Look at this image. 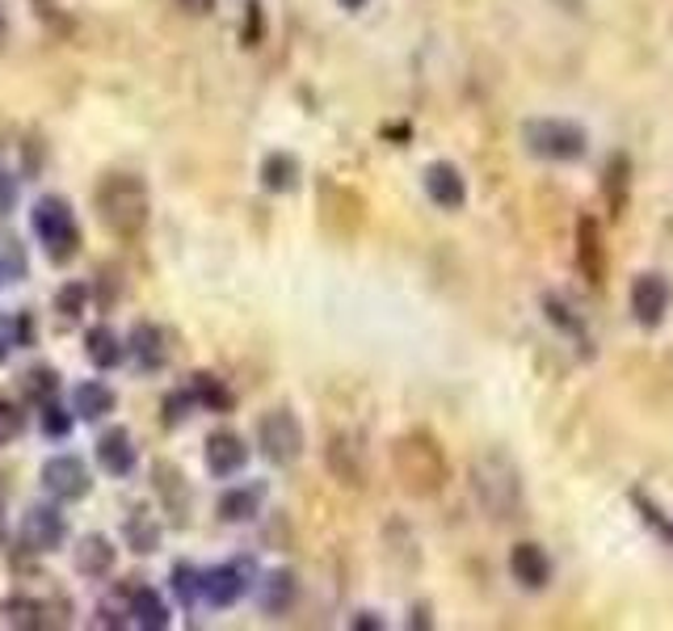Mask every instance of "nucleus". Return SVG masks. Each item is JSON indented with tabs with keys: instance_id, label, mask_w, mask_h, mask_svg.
<instances>
[{
	"instance_id": "nucleus-1",
	"label": "nucleus",
	"mask_w": 673,
	"mask_h": 631,
	"mask_svg": "<svg viewBox=\"0 0 673 631\" xmlns=\"http://www.w3.org/2000/svg\"><path fill=\"white\" fill-rule=\"evenodd\" d=\"M93 207L102 228L123 245L139 240L152 224V194L139 173H105L93 189Z\"/></svg>"
},
{
	"instance_id": "nucleus-2",
	"label": "nucleus",
	"mask_w": 673,
	"mask_h": 631,
	"mask_svg": "<svg viewBox=\"0 0 673 631\" xmlns=\"http://www.w3.org/2000/svg\"><path fill=\"white\" fill-rule=\"evenodd\" d=\"M392 472H396L400 488L408 497H438L446 480H451V463L442 455V446L434 434L425 430H408L392 442Z\"/></svg>"
},
{
	"instance_id": "nucleus-3",
	"label": "nucleus",
	"mask_w": 673,
	"mask_h": 631,
	"mask_svg": "<svg viewBox=\"0 0 673 631\" xmlns=\"http://www.w3.org/2000/svg\"><path fill=\"white\" fill-rule=\"evenodd\" d=\"M472 497L493 523H514L522 518V472L518 463L501 455V451H484L480 459L472 463Z\"/></svg>"
},
{
	"instance_id": "nucleus-4",
	"label": "nucleus",
	"mask_w": 673,
	"mask_h": 631,
	"mask_svg": "<svg viewBox=\"0 0 673 631\" xmlns=\"http://www.w3.org/2000/svg\"><path fill=\"white\" fill-rule=\"evenodd\" d=\"M30 224H34V236L42 240V249H46V257H51L55 266H68V261L81 252L84 236H81V224H76V210H72V203L60 198V194L39 198L34 210H30Z\"/></svg>"
},
{
	"instance_id": "nucleus-5",
	"label": "nucleus",
	"mask_w": 673,
	"mask_h": 631,
	"mask_svg": "<svg viewBox=\"0 0 673 631\" xmlns=\"http://www.w3.org/2000/svg\"><path fill=\"white\" fill-rule=\"evenodd\" d=\"M522 144L539 161L568 165V161H581L589 152V135L586 126L568 123V118H530V123H522Z\"/></svg>"
},
{
	"instance_id": "nucleus-6",
	"label": "nucleus",
	"mask_w": 673,
	"mask_h": 631,
	"mask_svg": "<svg viewBox=\"0 0 673 631\" xmlns=\"http://www.w3.org/2000/svg\"><path fill=\"white\" fill-rule=\"evenodd\" d=\"M308 446V434H303V421L294 417L291 408H270L257 421V451L273 463V467H291L299 463Z\"/></svg>"
},
{
	"instance_id": "nucleus-7",
	"label": "nucleus",
	"mask_w": 673,
	"mask_h": 631,
	"mask_svg": "<svg viewBox=\"0 0 673 631\" xmlns=\"http://www.w3.org/2000/svg\"><path fill=\"white\" fill-rule=\"evenodd\" d=\"M68 539V518L55 505H30L18 523V547H25L30 556H46L60 551Z\"/></svg>"
},
{
	"instance_id": "nucleus-8",
	"label": "nucleus",
	"mask_w": 673,
	"mask_h": 631,
	"mask_svg": "<svg viewBox=\"0 0 673 631\" xmlns=\"http://www.w3.org/2000/svg\"><path fill=\"white\" fill-rule=\"evenodd\" d=\"M252 581H257L252 560H231V565L207 568V572H203V602L215 610H228L249 593Z\"/></svg>"
},
{
	"instance_id": "nucleus-9",
	"label": "nucleus",
	"mask_w": 673,
	"mask_h": 631,
	"mask_svg": "<svg viewBox=\"0 0 673 631\" xmlns=\"http://www.w3.org/2000/svg\"><path fill=\"white\" fill-rule=\"evenodd\" d=\"M42 488L55 501H84L89 488H93V476H89L84 459H76V455H55V459L42 463Z\"/></svg>"
},
{
	"instance_id": "nucleus-10",
	"label": "nucleus",
	"mask_w": 673,
	"mask_h": 631,
	"mask_svg": "<svg viewBox=\"0 0 673 631\" xmlns=\"http://www.w3.org/2000/svg\"><path fill=\"white\" fill-rule=\"evenodd\" d=\"M203 463L215 480H228V476H240L245 463H249V442L240 438L236 430H215L203 446Z\"/></svg>"
},
{
	"instance_id": "nucleus-11",
	"label": "nucleus",
	"mask_w": 673,
	"mask_h": 631,
	"mask_svg": "<svg viewBox=\"0 0 673 631\" xmlns=\"http://www.w3.org/2000/svg\"><path fill=\"white\" fill-rule=\"evenodd\" d=\"M670 282L661 273H640L631 282V316H635V324L656 329L665 320V312H670Z\"/></svg>"
},
{
	"instance_id": "nucleus-12",
	"label": "nucleus",
	"mask_w": 673,
	"mask_h": 631,
	"mask_svg": "<svg viewBox=\"0 0 673 631\" xmlns=\"http://www.w3.org/2000/svg\"><path fill=\"white\" fill-rule=\"evenodd\" d=\"M252 589H257V610L270 619H282V614H291L294 598H299V577L291 568H270L261 581H252Z\"/></svg>"
},
{
	"instance_id": "nucleus-13",
	"label": "nucleus",
	"mask_w": 673,
	"mask_h": 631,
	"mask_svg": "<svg viewBox=\"0 0 673 631\" xmlns=\"http://www.w3.org/2000/svg\"><path fill=\"white\" fill-rule=\"evenodd\" d=\"M97 463H102L105 476H114V480H126V476L135 472L139 451H135V442H131V434H126L123 425H110L102 438H97Z\"/></svg>"
},
{
	"instance_id": "nucleus-14",
	"label": "nucleus",
	"mask_w": 673,
	"mask_h": 631,
	"mask_svg": "<svg viewBox=\"0 0 673 631\" xmlns=\"http://www.w3.org/2000/svg\"><path fill=\"white\" fill-rule=\"evenodd\" d=\"M425 194H429L434 207L459 210L467 203V182H463V173L451 161H434L425 168Z\"/></svg>"
},
{
	"instance_id": "nucleus-15",
	"label": "nucleus",
	"mask_w": 673,
	"mask_h": 631,
	"mask_svg": "<svg viewBox=\"0 0 673 631\" xmlns=\"http://www.w3.org/2000/svg\"><path fill=\"white\" fill-rule=\"evenodd\" d=\"M126 623H135L139 631H165L173 623L168 602L152 586H135L126 593Z\"/></svg>"
},
{
	"instance_id": "nucleus-16",
	"label": "nucleus",
	"mask_w": 673,
	"mask_h": 631,
	"mask_svg": "<svg viewBox=\"0 0 673 631\" xmlns=\"http://www.w3.org/2000/svg\"><path fill=\"white\" fill-rule=\"evenodd\" d=\"M152 484H156V493H161V505L173 514V523L177 526L186 523L189 480L182 476V467H177V463H168V459H156V467H152Z\"/></svg>"
},
{
	"instance_id": "nucleus-17",
	"label": "nucleus",
	"mask_w": 673,
	"mask_h": 631,
	"mask_svg": "<svg viewBox=\"0 0 673 631\" xmlns=\"http://www.w3.org/2000/svg\"><path fill=\"white\" fill-rule=\"evenodd\" d=\"M126 354L135 358V366L144 371V375H152V371H161L168 362V345H165V333L156 329V324H147V320H139L135 329H131V337H126Z\"/></svg>"
},
{
	"instance_id": "nucleus-18",
	"label": "nucleus",
	"mask_w": 673,
	"mask_h": 631,
	"mask_svg": "<svg viewBox=\"0 0 673 631\" xmlns=\"http://www.w3.org/2000/svg\"><path fill=\"white\" fill-rule=\"evenodd\" d=\"M261 501H266V484H240V488H224L219 501H215V514L219 523H252L261 514Z\"/></svg>"
},
{
	"instance_id": "nucleus-19",
	"label": "nucleus",
	"mask_w": 673,
	"mask_h": 631,
	"mask_svg": "<svg viewBox=\"0 0 673 631\" xmlns=\"http://www.w3.org/2000/svg\"><path fill=\"white\" fill-rule=\"evenodd\" d=\"M509 572L522 589H547L551 581V560L539 544H518L509 551Z\"/></svg>"
},
{
	"instance_id": "nucleus-20",
	"label": "nucleus",
	"mask_w": 673,
	"mask_h": 631,
	"mask_svg": "<svg viewBox=\"0 0 673 631\" xmlns=\"http://www.w3.org/2000/svg\"><path fill=\"white\" fill-rule=\"evenodd\" d=\"M114 560H118V547L110 544L105 535H84L81 544H76V551H72V565H76V572L89 577V581L110 577V572H114Z\"/></svg>"
},
{
	"instance_id": "nucleus-21",
	"label": "nucleus",
	"mask_w": 673,
	"mask_h": 631,
	"mask_svg": "<svg viewBox=\"0 0 673 631\" xmlns=\"http://www.w3.org/2000/svg\"><path fill=\"white\" fill-rule=\"evenodd\" d=\"M324 463H329L333 480H341L345 488H362V484H366V467H362V455H358V446L350 434H336V438L329 442Z\"/></svg>"
},
{
	"instance_id": "nucleus-22",
	"label": "nucleus",
	"mask_w": 673,
	"mask_h": 631,
	"mask_svg": "<svg viewBox=\"0 0 673 631\" xmlns=\"http://www.w3.org/2000/svg\"><path fill=\"white\" fill-rule=\"evenodd\" d=\"M161 523H156V514L147 509V505H135L131 514L123 518V544L135 551V556H152L156 547H161Z\"/></svg>"
},
{
	"instance_id": "nucleus-23",
	"label": "nucleus",
	"mask_w": 673,
	"mask_h": 631,
	"mask_svg": "<svg viewBox=\"0 0 673 631\" xmlns=\"http://www.w3.org/2000/svg\"><path fill=\"white\" fill-rule=\"evenodd\" d=\"M84 354L89 362L97 366V371H114V366H123L126 358V341L110 324H93L89 333H84Z\"/></svg>"
},
{
	"instance_id": "nucleus-24",
	"label": "nucleus",
	"mask_w": 673,
	"mask_h": 631,
	"mask_svg": "<svg viewBox=\"0 0 673 631\" xmlns=\"http://www.w3.org/2000/svg\"><path fill=\"white\" fill-rule=\"evenodd\" d=\"M114 404H118V396H114V387L110 383H102V379H89V383H81L76 392H72V413L81 421H102L114 413Z\"/></svg>"
},
{
	"instance_id": "nucleus-25",
	"label": "nucleus",
	"mask_w": 673,
	"mask_h": 631,
	"mask_svg": "<svg viewBox=\"0 0 673 631\" xmlns=\"http://www.w3.org/2000/svg\"><path fill=\"white\" fill-rule=\"evenodd\" d=\"M186 387H189V396H194V404H198V408H207V413H231V408H236L231 387L224 383V379L210 375V371H194Z\"/></svg>"
},
{
	"instance_id": "nucleus-26",
	"label": "nucleus",
	"mask_w": 673,
	"mask_h": 631,
	"mask_svg": "<svg viewBox=\"0 0 673 631\" xmlns=\"http://www.w3.org/2000/svg\"><path fill=\"white\" fill-rule=\"evenodd\" d=\"M261 186L270 189V194H291L299 186V161H294L291 152H270L266 161H261Z\"/></svg>"
},
{
	"instance_id": "nucleus-27",
	"label": "nucleus",
	"mask_w": 673,
	"mask_h": 631,
	"mask_svg": "<svg viewBox=\"0 0 673 631\" xmlns=\"http://www.w3.org/2000/svg\"><path fill=\"white\" fill-rule=\"evenodd\" d=\"M543 316H547V320H551V324H556V329H560V333L568 337V341H577V345H581V350H586V354H589L586 320H581V316L572 312V308H568V303H565V299H560V294H543Z\"/></svg>"
},
{
	"instance_id": "nucleus-28",
	"label": "nucleus",
	"mask_w": 673,
	"mask_h": 631,
	"mask_svg": "<svg viewBox=\"0 0 673 631\" xmlns=\"http://www.w3.org/2000/svg\"><path fill=\"white\" fill-rule=\"evenodd\" d=\"M168 589H173V598H177L182 607L194 610L203 602V568H194L189 560H177L173 572H168Z\"/></svg>"
},
{
	"instance_id": "nucleus-29",
	"label": "nucleus",
	"mask_w": 673,
	"mask_h": 631,
	"mask_svg": "<svg viewBox=\"0 0 673 631\" xmlns=\"http://www.w3.org/2000/svg\"><path fill=\"white\" fill-rule=\"evenodd\" d=\"M577 257H581L586 278L598 287L602 273H607V257H602V245H598V224H593V219H581V245H577Z\"/></svg>"
},
{
	"instance_id": "nucleus-30",
	"label": "nucleus",
	"mask_w": 673,
	"mask_h": 631,
	"mask_svg": "<svg viewBox=\"0 0 673 631\" xmlns=\"http://www.w3.org/2000/svg\"><path fill=\"white\" fill-rule=\"evenodd\" d=\"M46 607H42L39 598H30V593H13L9 602H4V619L13 623V628H21V631H39V628H46Z\"/></svg>"
},
{
	"instance_id": "nucleus-31",
	"label": "nucleus",
	"mask_w": 673,
	"mask_h": 631,
	"mask_svg": "<svg viewBox=\"0 0 673 631\" xmlns=\"http://www.w3.org/2000/svg\"><path fill=\"white\" fill-rule=\"evenodd\" d=\"M21 396L42 404V400H55L60 396V371L55 366H30L21 375Z\"/></svg>"
},
{
	"instance_id": "nucleus-32",
	"label": "nucleus",
	"mask_w": 673,
	"mask_h": 631,
	"mask_svg": "<svg viewBox=\"0 0 673 631\" xmlns=\"http://www.w3.org/2000/svg\"><path fill=\"white\" fill-rule=\"evenodd\" d=\"M89 299H93V287L81 282V278H72V282H63L60 291H55V312L63 320H81V312H89Z\"/></svg>"
},
{
	"instance_id": "nucleus-33",
	"label": "nucleus",
	"mask_w": 673,
	"mask_h": 631,
	"mask_svg": "<svg viewBox=\"0 0 673 631\" xmlns=\"http://www.w3.org/2000/svg\"><path fill=\"white\" fill-rule=\"evenodd\" d=\"M39 408H42L39 425H42V434H46V438H68V434H72V425H76V413H68L60 400H42Z\"/></svg>"
},
{
	"instance_id": "nucleus-34",
	"label": "nucleus",
	"mask_w": 673,
	"mask_h": 631,
	"mask_svg": "<svg viewBox=\"0 0 673 631\" xmlns=\"http://www.w3.org/2000/svg\"><path fill=\"white\" fill-rule=\"evenodd\" d=\"M194 396H189V387H173V392H165V404H161V417H165L168 430H182L189 417H194Z\"/></svg>"
},
{
	"instance_id": "nucleus-35",
	"label": "nucleus",
	"mask_w": 673,
	"mask_h": 631,
	"mask_svg": "<svg viewBox=\"0 0 673 631\" xmlns=\"http://www.w3.org/2000/svg\"><path fill=\"white\" fill-rule=\"evenodd\" d=\"M261 39H266V9H261V0H249L245 25H240V46H261Z\"/></svg>"
},
{
	"instance_id": "nucleus-36",
	"label": "nucleus",
	"mask_w": 673,
	"mask_h": 631,
	"mask_svg": "<svg viewBox=\"0 0 673 631\" xmlns=\"http://www.w3.org/2000/svg\"><path fill=\"white\" fill-rule=\"evenodd\" d=\"M25 434V413L13 400H0V442H18Z\"/></svg>"
},
{
	"instance_id": "nucleus-37",
	"label": "nucleus",
	"mask_w": 673,
	"mask_h": 631,
	"mask_svg": "<svg viewBox=\"0 0 673 631\" xmlns=\"http://www.w3.org/2000/svg\"><path fill=\"white\" fill-rule=\"evenodd\" d=\"M0 270H4V278H21L25 273V252H21L13 236H0Z\"/></svg>"
},
{
	"instance_id": "nucleus-38",
	"label": "nucleus",
	"mask_w": 673,
	"mask_h": 631,
	"mask_svg": "<svg viewBox=\"0 0 673 631\" xmlns=\"http://www.w3.org/2000/svg\"><path fill=\"white\" fill-rule=\"evenodd\" d=\"M18 194H21L18 177H13L9 168H0V219H4V215H13V207H18Z\"/></svg>"
},
{
	"instance_id": "nucleus-39",
	"label": "nucleus",
	"mask_w": 673,
	"mask_h": 631,
	"mask_svg": "<svg viewBox=\"0 0 673 631\" xmlns=\"http://www.w3.org/2000/svg\"><path fill=\"white\" fill-rule=\"evenodd\" d=\"M13 341H18L21 350H30V345L39 341V324H34V316H30V312L13 316Z\"/></svg>"
},
{
	"instance_id": "nucleus-40",
	"label": "nucleus",
	"mask_w": 673,
	"mask_h": 631,
	"mask_svg": "<svg viewBox=\"0 0 673 631\" xmlns=\"http://www.w3.org/2000/svg\"><path fill=\"white\" fill-rule=\"evenodd\" d=\"M126 623V602L118 607V602H102L97 607V614H93V628H123Z\"/></svg>"
},
{
	"instance_id": "nucleus-41",
	"label": "nucleus",
	"mask_w": 673,
	"mask_h": 631,
	"mask_svg": "<svg viewBox=\"0 0 673 631\" xmlns=\"http://www.w3.org/2000/svg\"><path fill=\"white\" fill-rule=\"evenodd\" d=\"M13 350H18V341H13V320H9V316H0V366L9 362Z\"/></svg>"
},
{
	"instance_id": "nucleus-42",
	"label": "nucleus",
	"mask_w": 673,
	"mask_h": 631,
	"mask_svg": "<svg viewBox=\"0 0 673 631\" xmlns=\"http://www.w3.org/2000/svg\"><path fill=\"white\" fill-rule=\"evenodd\" d=\"M350 628H362V631H383V619H379V610H354V619H350Z\"/></svg>"
},
{
	"instance_id": "nucleus-43",
	"label": "nucleus",
	"mask_w": 673,
	"mask_h": 631,
	"mask_svg": "<svg viewBox=\"0 0 673 631\" xmlns=\"http://www.w3.org/2000/svg\"><path fill=\"white\" fill-rule=\"evenodd\" d=\"M413 628H429V607H417L413 610V619H408Z\"/></svg>"
},
{
	"instance_id": "nucleus-44",
	"label": "nucleus",
	"mask_w": 673,
	"mask_h": 631,
	"mask_svg": "<svg viewBox=\"0 0 673 631\" xmlns=\"http://www.w3.org/2000/svg\"><path fill=\"white\" fill-rule=\"evenodd\" d=\"M336 4H341V9H350V13H358V9L366 4V0H336Z\"/></svg>"
},
{
	"instance_id": "nucleus-45",
	"label": "nucleus",
	"mask_w": 673,
	"mask_h": 631,
	"mask_svg": "<svg viewBox=\"0 0 673 631\" xmlns=\"http://www.w3.org/2000/svg\"><path fill=\"white\" fill-rule=\"evenodd\" d=\"M9 539V523H4V509H0V544Z\"/></svg>"
},
{
	"instance_id": "nucleus-46",
	"label": "nucleus",
	"mask_w": 673,
	"mask_h": 631,
	"mask_svg": "<svg viewBox=\"0 0 673 631\" xmlns=\"http://www.w3.org/2000/svg\"><path fill=\"white\" fill-rule=\"evenodd\" d=\"M4 30H9V21H4V9H0V42H4Z\"/></svg>"
},
{
	"instance_id": "nucleus-47",
	"label": "nucleus",
	"mask_w": 673,
	"mask_h": 631,
	"mask_svg": "<svg viewBox=\"0 0 673 631\" xmlns=\"http://www.w3.org/2000/svg\"><path fill=\"white\" fill-rule=\"evenodd\" d=\"M34 4H39L42 13H51V0H34Z\"/></svg>"
},
{
	"instance_id": "nucleus-48",
	"label": "nucleus",
	"mask_w": 673,
	"mask_h": 631,
	"mask_svg": "<svg viewBox=\"0 0 673 631\" xmlns=\"http://www.w3.org/2000/svg\"><path fill=\"white\" fill-rule=\"evenodd\" d=\"M0 287H4V270H0Z\"/></svg>"
},
{
	"instance_id": "nucleus-49",
	"label": "nucleus",
	"mask_w": 673,
	"mask_h": 631,
	"mask_svg": "<svg viewBox=\"0 0 673 631\" xmlns=\"http://www.w3.org/2000/svg\"><path fill=\"white\" fill-rule=\"evenodd\" d=\"M0 614H4V602H0Z\"/></svg>"
}]
</instances>
